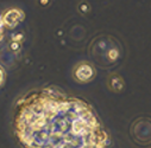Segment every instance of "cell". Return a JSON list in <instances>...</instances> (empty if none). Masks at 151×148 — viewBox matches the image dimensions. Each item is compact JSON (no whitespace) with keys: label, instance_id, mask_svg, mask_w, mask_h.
<instances>
[{"label":"cell","instance_id":"6da1fadb","mask_svg":"<svg viewBox=\"0 0 151 148\" xmlns=\"http://www.w3.org/2000/svg\"><path fill=\"white\" fill-rule=\"evenodd\" d=\"M91 121L81 102L45 89L19 102L16 126L27 148H82Z\"/></svg>","mask_w":151,"mask_h":148},{"label":"cell","instance_id":"7a4b0ae2","mask_svg":"<svg viewBox=\"0 0 151 148\" xmlns=\"http://www.w3.org/2000/svg\"><path fill=\"white\" fill-rule=\"evenodd\" d=\"M0 34H1V21H0Z\"/></svg>","mask_w":151,"mask_h":148}]
</instances>
